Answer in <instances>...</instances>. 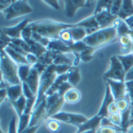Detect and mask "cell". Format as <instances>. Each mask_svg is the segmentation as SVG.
Masks as SVG:
<instances>
[{"mask_svg":"<svg viewBox=\"0 0 133 133\" xmlns=\"http://www.w3.org/2000/svg\"><path fill=\"white\" fill-rule=\"evenodd\" d=\"M59 39L62 41L63 43H65L67 46H70L75 43L74 39H72V36L70 34V31L69 29H65V30H62L60 32V35H59Z\"/></svg>","mask_w":133,"mask_h":133,"instance_id":"cell-34","label":"cell"},{"mask_svg":"<svg viewBox=\"0 0 133 133\" xmlns=\"http://www.w3.org/2000/svg\"><path fill=\"white\" fill-rule=\"evenodd\" d=\"M55 69H57V66H55L54 64H52V65L48 66L47 69L41 76V82H39V88H38V93H37V99H36L35 108L38 107L46 99V93L51 87L55 78L58 77L57 72H55Z\"/></svg>","mask_w":133,"mask_h":133,"instance_id":"cell-4","label":"cell"},{"mask_svg":"<svg viewBox=\"0 0 133 133\" xmlns=\"http://www.w3.org/2000/svg\"><path fill=\"white\" fill-rule=\"evenodd\" d=\"M33 32H36L42 36H45L53 39H59L60 32L65 29H70L75 27V24H64L58 23L54 20H41V21H33L30 24Z\"/></svg>","mask_w":133,"mask_h":133,"instance_id":"cell-1","label":"cell"},{"mask_svg":"<svg viewBox=\"0 0 133 133\" xmlns=\"http://www.w3.org/2000/svg\"><path fill=\"white\" fill-rule=\"evenodd\" d=\"M116 30H117V35L120 37V36H124V35H130L131 34V29L127 26V24L125 23V20H121V19H117L114 25H113Z\"/></svg>","mask_w":133,"mask_h":133,"instance_id":"cell-24","label":"cell"},{"mask_svg":"<svg viewBox=\"0 0 133 133\" xmlns=\"http://www.w3.org/2000/svg\"><path fill=\"white\" fill-rule=\"evenodd\" d=\"M0 69H1V80L9 85L21 84L18 77V65L11 59L4 50H1L0 55Z\"/></svg>","mask_w":133,"mask_h":133,"instance_id":"cell-2","label":"cell"},{"mask_svg":"<svg viewBox=\"0 0 133 133\" xmlns=\"http://www.w3.org/2000/svg\"><path fill=\"white\" fill-rule=\"evenodd\" d=\"M103 80H116V81H125L126 71L123 65L119 62L117 55H113L110 59V68L103 74Z\"/></svg>","mask_w":133,"mask_h":133,"instance_id":"cell-6","label":"cell"},{"mask_svg":"<svg viewBox=\"0 0 133 133\" xmlns=\"http://www.w3.org/2000/svg\"><path fill=\"white\" fill-rule=\"evenodd\" d=\"M115 102V98L111 92V88L110 86L105 83V92H104V97H103V100H102V103L100 105V109L98 110L97 112V115L101 118H105V117H109V108L110 105Z\"/></svg>","mask_w":133,"mask_h":133,"instance_id":"cell-11","label":"cell"},{"mask_svg":"<svg viewBox=\"0 0 133 133\" xmlns=\"http://www.w3.org/2000/svg\"><path fill=\"white\" fill-rule=\"evenodd\" d=\"M98 24H99V27L100 29H107V28H110L114 25V23L118 19L117 16H114L110 11H103V12H100L95 15Z\"/></svg>","mask_w":133,"mask_h":133,"instance_id":"cell-14","label":"cell"},{"mask_svg":"<svg viewBox=\"0 0 133 133\" xmlns=\"http://www.w3.org/2000/svg\"><path fill=\"white\" fill-rule=\"evenodd\" d=\"M105 83L110 86L115 101L119 99H124L127 96V87L125 81H116V80H107Z\"/></svg>","mask_w":133,"mask_h":133,"instance_id":"cell-12","label":"cell"},{"mask_svg":"<svg viewBox=\"0 0 133 133\" xmlns=\"http://www.w3.org/2000/svg\"><path fill=\"white\" fill-rule=\"evenodd\" d=\"M33 12V9L29 4L28 1H24V0H18V1H13L4 12V17L6 20H12L16 17L31 14Z\"/></svg>","mask_w":133,"mask_h":133,"instance_id":"cell-5","label":"cell"},{"mask_svg":"<svg viewBox=\"0 0 133 133\" xmlns=\"http://www.w3.org/2000/svg\"><path fill=\"white\" fill-rule=\"evenodd\" d=\"M132 52H133V48H132Z\"/></svg>","mask_w":133,"mask_h":133,"instance_id":"cell-61","label":"cell"},{"mask_svg":"<svg viewBox=\"0 0 133 133\" xmlns=\"http://www.w3.org/2000/svg\"><path fill=\"white\" fill-rule=\"evenodd\" d=\"M119 44H120V50L124 54H128L132 52V48H133V41L131 38L130 35H124L120 36L118 38Z\"/></svg>","mask_w":133,"mask_h":133,"instance_id":"cell-21","label":"cell"},{"mask_svg":"<svg viewBox=\"0 0 133 133\" xmlns=\"http://www.w3.org/2000/svg\"><path fill=\"white\" fill-rule=\"evenodd\" d=\"M97 131H87V132H83V133H96Z\"/></svg>","mask_w":133,"mask_h":133,"instance_id":"cell-59","label":"cell"},{"mask_svg":"<svg viewBox=\"0 0 133 133\" xmlns=\"http://www.w3.org/2000/svg\"><path fill=\"white\" fill-rule=\"evenodd\" d=\"M29 45H30V52L36 55L37 58H41L42 55L48 50L46 47H44L43 45H41L39 43H37L35 41H32Z\"/></svg>","mask_w":133,"mask_h":133,"instance_id":"cell-28","label":"cell"},{"mask_svg":"<svg viewBox=\"0 0 133 133\" xmlns=\"http://www.w3.org/2000/svg\"><path fill=\"white\" fill-rule=\"evenodd\" d=\"M8 133H18V126L16 125V117H12L9 125V130Z\"/></svg>","mask_w":133,"mask_h":133,"instance_id":"cell-47","label":"cell"},{"mask_svg":"<svg viewBox=\"0 0 133 133\" xmlns=\"http://www.w3.org/2000/svg\"><path fill=\"white\" fill-rule=\"evenodd\" d=\"M55 54H57V52L51 51V50H47L41 58H38V62L42 63V64H44L45 66H47V67H48V66H50V65L53 64Z\"/></svg>","mask_w":133,"mask_h":133,"instance_id":"cell-30","label":"cell"},{"mask_svg":"<svg viewBox=\"0 0 133 133\" xmlns=\"http://www.w3.org/2000/svg\"><path fill=\"white\" fill-rule=\"evenodd\" d=\"M96 50H97L96 48H93V47L87 46V48H86L84 51H82V52L80 53L81 61H82V62H85V63H87V62H91V61L93 60V58H94L93 53H94Z\"/></svg>","mask_w":133,"mask_h":133,"instance_id":"cell-35","label":"cell"},{"mask_svg":"<svg viewBox=\"0 0 133 133\" xmlns=\"http://www.w3.org/2000/svg\"><path fill=\"white\" fill-rule=\"evenodd\" d=\"M8 90V100L10 103H12L24 95V91H23V83L21 84H17V85H9L6 87Z\"/></svg>","mask_w":133,"mask_h":133,"instance_id":"cell-17","label":"cell"},{"mask_svg":"<svg viewBox=\"0 0 133 133\" xmlns=\"http://www.w3.org/2000/svg\"><path fill=\"white\" fill-rule=\"evenodd\" d=\"M32 67L34 68V69H35V70H36L41 76L44 74V71H45V70L47 69V66H45L44 64H42V63H39V62H37L35 65H33Z\"/></svg>","mask_w":133,"mask_h":133,"instance_id":"cell-49","label":"cell"},{"mask_svg":"<svg viewBox=\"0 0 133 133\" xmlns=\"http://www.w3.org/2000/svg\"><path fill=\"white\" fill-rule=\"evenodd\" d=\"M26 60H27V63L28 65L30 66H33V65H35L37 62H38V58L36 57V55H34L33 53H27L26 55Z\"/></svg>","mask_w":133,"mask_h":133,"instance_id":"cell-48","label":"cell"},{"mask_svg":"<svg viewBox=\"0 0 133 133\" xmlns=\"http://www.w3.org/2000/svg\"><path fill=\"white\" fill-rule=\"evenodd\" d=\"M47 120V103L46 99L44 100L38 107H36L31 114V121H30V127H35V126H42L43 123Z\"/></svg>","mask_w":133,"mask_h":133,"instance_id":"cell-8","label":"cell"},{"mask_svg":"<svg viewBox=\"0 0 133 133\" xmlns=\"http://www.w3.org/2000/svg\"><path fill=\"white\" fill-rule=\"evenodd\" d=\"M0 133H5V132H4L3 130H0Z\"/></svg>","mask_w":133,"mask_h":133,"instance_id":"cell-60","label":"cell"},{"mask_svg":"<svg viewBox=\"0 0 133 133\" xmlns=\"http://www.w3.org/2000/svg\"><path fill=\"white\" fill-rule=\"evenodd\" d=\"M43 2L46 3L49 6H51L54 10H58V11L60 10V4H59V1H57V0H44Z\"/></svg>","mask_w":133,"mask_h":133,"instance_id":"cell-50","label":"cell"},{"mask_svg":"<svg viewBox=\"0 0 133 133\" xmlns=\"http://www.w3.org/2000/svg\"><path fill=\"white\" fill-rule=\"evenodd\" d=\"M101 121H102V118L99 117L96 114L95 116L88 118L86 123H84L82 126H80L76 133H83V132H87V131H97L101 126Z\"/></svg>","mask_w":133,"mask_h":133,"instance_id":"cell-15","label":"cell"},{"mask_svg":"<svg viewBox=\"0 0 133 133\" xmlns=\"http://www.w3.org/2000/svg\"><path fill=\"white\" fill-rule=\"evenodd\" d=\"M81 81V72L79 67H72L70 69V71L68 72V80L67 82L71 84L72 87L77 86L79 84V82Z\"/></svg>","mask_w":133,"mask_h":133,"instance_id":"cell-27","label":"cell"},{"mask_svg":"<svg viewBox=\"0 0 133 133\" xmlns=\"http://www.w3.org/2000/svg\"><path fill=\"white\" fill-rule=\"evenodd\" d=\"M121 132H123V130H121L120 128H116V127H102V126H100V128L97 130L96 133H121Z\"/></svg>","mask_w":133,"mask_h":133,"instance_id":"cell-40","label":"cell"},{"mask_svg":"<svg viewBox=\"0 0 133 133\" xmlns=\"http://www.w3.org/2000/svg\"><path fill=\"white\" fill-rule=\"evenodd\" d=\"M48 50L54 51V52H60V53H71L69 46H67L65 43H63L60 39H53L50 42L49 46L47 47Z\"/></svg>","mask_w":133,"mask_h":133,"instance_id":"cell-18","label":"cell"},{"mask_svg":"<svg viewBox=\"0 0 133 133\" xmlns=\"http://www.w3.org/2000/svg\"><path fill=\"white\" fill-rule=\"evenodd\" d=\"M75 25H76V27L84 28L87 32V35H91L94 32L100 30V27H99V24H98V21H97L94 14L82 19V20H80V21H78V23H76Z\"/></svg>","mask_w":133,"mask_h":133,"instance_id":"cell-13","label":"cell"},{"mask_svg":"<svg viewBox=\"0 0 133 133\" xmlns=\"http://www.w3.org/2000/svg\"><path fill=\"white\" fill-rule=\"evenodd\" d=\"M4 51L6 52V54L9 55V57L12 59L17 65H21V64H28L27 63V60H26V57L25 55H23V54H20V53H18V52H16L15 50H13L12 48H10V47H8V48H5L4 49Z\"/></svg>","mask_w":133,"mask_h":133,"instance_id":"cell-25","label":"cell"},{"mask_svg":"<svg viewBox=\"0 0 133 133\" xmlns=\"http://www.w3.org/2000/svg\"><path fill=\"white\" fill-rule=\"evenodd\" d=\"M125 23L127 24V26L133 31V15L131 16V17H129V18H127L126 20H125Z\"/></svg>","mask_w":133,"mask_h":133,"instance_id":"cell-56","label":"cell"},{"mask_svg":"<svg viewBox=\"0 0 133 133\" xmlns=\"http://www.w3.org/2000/svg\"><path fill=\"white\" fill-rule=\"evenodd\" d=\"M41 126H35V127H29L28 129H26L24 132L21 133H36V131L39 129Z\"/></svg>","mask_w":133,"mask_h":133,"instance_id":"cell-55","label":"cell"},{"mask_svg":"<svg viewBox=\"0 0 133 133\" xmlns=\"http://www.w3.org/2000/svg\"><path fill=\"white\" fill-rule=\"evenodd\" d=\"M116 37H117V30L114 26H112L107 29H100L94 32L93 34L87 35L84 38V43L87 46L98 49L99 47L114 41Z\"/></svg>","mask_w":133,"mask_h":133,"instance_id":"cell-3","label":"cell"},{"mask_svg":"<svg viewBox=\"0 0 133 133\" xmlns=\"http://www.w3.org/2000/svg\"><path fill=\"white\" fill-rule=\"evenodd\" d=\"M31 68H32V66H30L28 64L18 65V77H19L21 83L26 82V80L28 79V77L31 72Z\"/></svg>","mask_w":133,"mask_h":133,"instance_id":"cell-32","label":"cell"},{"mask_svg":"<svg viewBox=\"0 0 133 133\" xmlns=\"http://www.w3.org/2000/svg\"><path fill=\"white\" fill-rule=\"evenodd\" d=\"M112 4H113V1H109V0H99V1H97L94 15L100 13V12H103V11H110L111 12Z\"/></svg>","mask_w":133,"mask_h":133,"instance_id":"cell-33","label":"cell"},{"mask_svg":"<svg viewBox=\"0 0 133 133\" xmlns=\"http://www.w3.org/2000/svg\"><path fill=\"white\" fill-rule=\"evenodd\" d=\"M121 5H123V0H115V1H113L112 8H111V13H112L114 16L118 17V14L120 12Z\"/></svg>","mask_w":133,"mask_h":133,"instance_id":"cell-43","label":"cell"},{"mask_svg":"<svg viewBox=\"0 0 133 133\" xmlns=\"http://www.w3.org/2000/svg\"><path fill=\"white\" fill-rule=\"evenodd\" d=\"M39 82H41V75L34 69V68H31V72L28 77V79L26 80V83L29 88L32 91V93L34 94L37 97V93H38V88H39Z\"/></svg>","mask_w":133,"mask_h":133,"instance_id":"cell-16","label":"cell"},{"mask_svg":"<svg viewBox=\"0 0 133 133\" xmlns=\"http://www.w3.org/2000/svg\"><path fill=\"white\" fill-rule=\"evenodd\" d=\"M51 118L60 121V123H64V124H68V125H72L76 126L77 128H79L80 126H82L84 123L87 121V117L82 115V114H77V113H70V112H61L55 114L54 116H52Z\"/></svg>","mask_w":133,"mask_h":133,"instance_id":"cell-7","label":"cell"},{"mask_svg":"<svg viewBox=\"0 0 133 133\" xmlns=\"http://www.w3.org/2000/svg\"><path fill=\"white\" fill-rule=\"evenodd\" d=\"M61 98V96L58 94V93H55L51 96H47L46 97V103H47V110L50 109L52 105H54L55 103H57L59 101V99Z\"/></svg>","mask_w":133,"mask_h":133,"instance_id":"cell-41","label":"cell"},{"mask_svg":"<svg viewBox=\"0 0 133 133\" xmlns=\"http://www.w3.org/2000/svg\"><path fill=\"white\" fill-rule=\"evenodd\" d=\"M132 15H133V1H131V0H124L120 12L118 14V18L121 20H126Z\"/></svg>","mask_w":133,"mask_h":133,"instance_id":"cell-19","label":"cell"},{"mask_svg":"<svg viewBox=\"0 0 133 133\" xmlns=\"http://www.w3.org/2000/svg\"><path fill=\"white\" fill-rule=\"evenodd\" d=\"M70 48V51L71 53H81L82 51H84L86 48H87V45L84 43V41H81V42H75L72 45L69 46Z\"/></svg>","mask_w":133,"mask_h":133,"instance_id":"cell-36","label":"cell"},{"mask_svg":"<svg viewBox=\"0 0 133 133\" xmlns=\"http://www.w3.org/2000/svg\"><path fill=\"white\" fill-rule=\"evenodd\" d=\"M21 38L28 44H30L33 41V30H32L31 25H29L27 28L24 29L23 33H21Z\"/></svg>","mask_w":133,"mask_h":133,"instance_id":"cell-37","label":"cell"},{"mask_svg":"<svg viewBox=\"0 0 133 133\" xmlns=\"http://www.w3.org/2000/svg\"><path fill=\"white\" fill-rule=\"evenodd\" d=\"M46 127L49 131L51 132H58L59 129H60V121L58 120H55L53 118H48L46 121Z\"/></svg>","mask_w":133,"mask_h":133,"instance_id":"cell-38","label":"cell"},{"mask_svg":"<svg viewBox=\"0 0 133 133\" xmlns=\"http://www.w3.org/2000/svg\"><path fill=\"white\" fill-rule=\"evenodd\" d=\"M12 0H0V11L3 13L4 11L12 4Z\"/></svg>","mask_w":133,"mask_h":133,"instance_id":"cell-51","label":"cell"},{"mask_svg":"<svg viewBox=\"0 0 133 133\" xmlns=\"http://www.w3.org/2000/svg\"><path fill=\"white\" fill-rule=\"evenodd\" d=\"M128 81H133V67L126 74V78H125V82Z\"/></svg>","mask_w":133,"mask_h":133,"instance_id":"cell-54","label":"cell"},{"mask_svg":"<svg viewBox=\"0 0 133 133\" xmlns=\"http://www.w3.org/2000/svg\"><path fill=\"white\" fill-rule=\"evenodd\" d=\"M71 68H72V66H69V65H58L57 69H55V72H57V76L66 75V74H68L70 71Z\"/></svg>","mask_w":133,"mask_h":133,"instance_id":"cell-44","label":"cell"},{"mask_svg":"<svg viewBox=\"0 0 133 133\" xmlns=\"http://www.w3.org/2000/svg\"><path fill=\"white\" fill-rule=\"evenodd\" d=\"M70 31V34L72 36V39L74 42H81V41H84V38L87 36V32L84 28H80V27H75L74 28H70L69 29Z\"/></svg>","mask_w":133,"mask_h":133,"instance_id":"cell-26","label":"cell"},{"mask_svg":"<svg viewBox=\"0 0 133 133\" xmlns=\"http://www.w3.org/2000/svg\"><path fill=\"white\" fill-rule=\"evenodd\" d=\"M10 104L12 105V108L14 109V111H15V113L17 114V116L20 117L21 115L25 113V110H26V107H27V99L23 95L18 99V100H16V101H14L12 103H10Z\"/></svg>","mask_w":133,"mask_h":133,"instance_id":"cell-22","label":"cell"},{"mask_svg":"<svg viewBox=\"0 0 133 133\" xmlns=\"http://www.w3.org/2000/svg\"><path fill=\"white\" fill-rule=\"evenodd\" d=\"M80 99H81V93L78 88H76V87L70 88V90L64 95L65 102H67L69 104H74V103L79 102Z\"/></svg>","mask_w":133,"mask_h":133,"instance_id":"cell-20","label":"cell"},{"mask_svg":"<svg viewBox=\"0 0 133 133\" xmlns=\"http://www.w3.org/2000/svg\"><path fill=\"white\" fill-rule=\"evenodd\" d=\"M127 96H128V99H129V101H130L131 107L133 108V92H129V93H127Z\"/></svg>","mask_w":133,"mask_h":133,"instance_id":"cell-57","label":"cell"},{"mask_svg":"<svg viewBox=\"0 0 133 133\" xmlns=\"http://www.w3.org/2000/svg\"><path fill=\"white\" fill-rule=\"evenodd\" d=\"M110 119V121L113 124L114 127L116 128H120L121 126V114L120 113H116V114H112V115H109L108 117ZM121 129V128H120Z\"/></svg>","mask_w":133,"mask_h":133,"instance_id":"cell-39","label":"cell"},{"mask_svg":"<svg viewBox=\"0 0 133 133\" xmlns=\"http://www.w3.org/2000/svg\"><path fill=\"white\" fill-rule=\"evenodd\" d=\"M70 88H72L71 84L66 81V82H64V83L59 87V90H58V94H59L61 97H64V95H65L66 93H67V92L70 90Z\"/></svg>","mask_w":133,"mask_h":133,"instance_id":"cell-45","label":"cell"},{"mask_svg":"<svg viewBox=\"0 0 133 133\" xmlns=\"http://www.w3.org/2000/svg\"><path fill=\"white\" fill-rule=\"evenodd\" d=\"M31 121V114H23L20 117H18V133L24 132L26 129L30 127Z\"/></svg>","mask_w":133,"mask_h":133,"instance_id":"cell-31","label":"cell"},{"mask_svg":"<svg viewBox=\"0 0 133 133\" xmlns=\"http://www.w3.org/2000/svg\"><path fill=\"white\" fill-rule=\"evenodd\" d=\"M131 118H132V120H133V108L131 107Z\"/></svg>","mask_w":133,"mask_h":133,"instance_id":"cell-58","label":"cell"},{"mask_svg":"<svg viewBox=\"0 0 133 133\" xmlns=\"http://www.w3.org/2000/svg\"><path fill=\"white\" fill-rule=\"evenodd\" d=\"M117 58L127 74L133 67V52L128 53V54H118Z\"/></svg>","mask_w":133,"mask_h":133,"instance_id":"cell-23","label":"cell"},{"mask_svg":"<svg viewBox=\"0 0 133 133\" xmlns=\"http://www.w3.org/2000/svg\"><path fill=\"white\" fill-rule=\"evenodd\" d=\"M53 64L54 65H69V66H72L74 65V60L69 59L66 53H60V52H57L55 54V58H54V61H53Z\"/></svg>","mask_w":133,"mask_h":133,"instance_id":"cell-29","label":"cell"},{"mask_svg":"<svg viewBox=\"0 0 133 133\" xmlns=\"http://www.w3.org/2000/svg\"><path fill=\"white\" fill-rule=\"evenodd\" d=\"M8 90L6 88H1L0 90V102L3 103L5 99H8Z\"/></svg>","mask_w":133,"mask_h":133,"instance_id":"cell-53","label":"cell"},{"mask_svg":"<svg viewBox=\"0 0 133 133\" xmlns=\"http://www.w3.org/2000/svg\"><path fill=\"white\" fill-rule=\"evenodd\" d=\"M1 50H4L5 48L9 47V45L12 43V38L9 37L6 34H4L3 32H1Z\"/></svg>","mask_w":133,"mask_h":133,"instance_id":"cell-46","label":"cell"},{"mask_svg":"<svg viewBox=\"0 0 133 133\" xmlns=\"http://www.w3.org/2000/svg\"><path fill=\"white\" fill-rule=\"evenodd\" d=\"M65 2V9H64V13L67 17L72 18L77 11L81 8H88L92 5V1L88 0H66Z\"/></svg>","mask_w":133,"mask_h":133,"instance_id":"cell-9","label":"cell"},{"mask_svg":"<svg viewBox=\"0 0 133 133\" xmlns=\"http://www.w3.org/2000/svg\"><path fill=\"white\" fill-rule=\"evenodd\" d=\"M116 113H120L119 110H118V107L116 104V102L112 103L109 108V115H112V114H116Z\"/></svg>","mask_w":133,"mask_h":133,"instance_id":"cell-52","label":"cell"},{"mask_svg":"<svg viewBox=\"0 0 133 133\" xmlns=\"http://www.w3.org/2000/svg\"><path fill=\"white\" fill-rule=\"evenodd\" d=\"M32 21L30 19H24L21 20L19 24L12 26V27H3L1 28V32H3L4 34H6L9 37L12 39L15 38H21V33H23L24 29L27 28Z\"/></svg>","mask_w":133,"mask_h":133,"instance_id":"cell-10","label":"cell"},{"mask_svg":"<svg viewBox=\"0 0 133 133\" xmlns=\"http://www.w3.org/2000/svg\"><path fill=\"white\" fill-rule=\"evenodd\" d=\"M115 102H116V104H117V107H118V110H119L120 113L124 112V111H126V110H128V109L131 107L130 101H129V100H126L125 98H124V99H119V100H116Z\"/></svg>","mask_w":133,"mask_h":133,"instance_id":"cell-42","label":"cell"}]
</instances>
